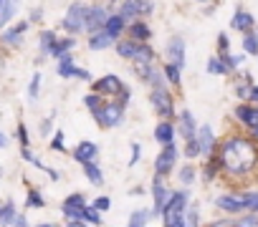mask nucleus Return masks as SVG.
I'll use <instances>...</instances> for the list:
<instances>
[{
  "label": "nucleus",
  "mask_w": 258,
  "mask_h": 227,
  "mask_svg": "<svg viewBox=\"0 0 258 227\" xmlns=\"http://www.w3.org/2000/svg\"><path fill=\"white\" fill-rule=\"evenodd\" d=\"M220 167L228 172V174H250L258 164V147L250 142V139H243V137H233L228 139L223 147H220Z\"/></svg>",
  "instance_id": "obj_1"
},
{
  "label": "nucleus",
  "mask_w": 258,
  "mask_h": 227,
  "mask_svg": "<svg viewBox=\"0 0 258 227\" xmlns=\"http://www.w3.org/2000/svg\"><path fill=\"white\" fill-rule=\"evenodd\" d=\"M121 113H124V108H121V103H99L96 108H94V119H96V124L99 127H116L119 122H121Z\"/></svg>",
  "instance_id": "obj_2"
},
{
  "label": "nucleus",
  "mask_w": 258,
  "mask_h": 227,
  "mask_svg": "<svg viewBox=\"0 0 258 227\" xmlns=\"http://www.w3.org/2000/svg\"><path fill=\"white\" fill-rule=\"evenodd\" d=\"M86 18H89V8L81 6V3H74L63 18V28L69 33H79L81 28H86Z\"/></svg>",
  "instance_id": "obj_3"
},
{
  "label": "nucleus",
  "mask_w": 258,
  "mask_h": 227,
  "mask_svg": "<svg viewBox=\"0 0 258 227\" xmlns=\"http://www.w3.org/2000/svg\"><path fill=\"white\" fill-rule=\"evenodd\" d=\"M152 103H155V108L162 113V117H172V98H170V93L165 88H155Z\"/></svg>",
  "instance_id": "obj_4"
},
{
  "label": "nucleus",
  "mask_w": 258,
  "mask_h": 227,
  "mask_svg": "<svg viewBox=\"0 0 258 227\" xmlns=\"http://www.w3.org/2000/svg\"><path fill=\"white\" fill-rule=\"evenodd\" d=\"M175 157H177V149L172 147V142L170 144H165V152L157 157V174H165V172H170L172 169V164H175Z\"/></svg>",
  "instance_id": "obj_5"
},
{
  "label": "nucleus",
  "mask_w": 258,
  "mask_h": 227,
  "mask_svg": "<svg viewBox=\"0 0 258 227\" xmlns=\"http://www.w3.org/2000/svg\"><path fill=\"white\" fill-rule=\"evenodd\" d=\"M185 204H187V192H175L172 197H167V202H165V207H162V212L160 214H170V212H182L185 209Z\"/></svg>",
  "instance_id": "obj_6"
},
{
  "label": "nucleus",
  "mask_w": 258,
  "mask_h": 227,
  "mask_svg": "<svg viewBox=\"0 0 258 227\" xmlns=\"http://www.w3.org/2000/svg\"><path fill=\"white\" fill-rule=\"evenodd\" d=\"M96 91H99V93H109V96L121 93V81H119L114 73H109V76H104L101 81H96Z\"/></svg>",
  "instance_id": "obj_7"
},
{
  "label": "nucleus",
  "mask_w": 258,
  "mask_h": 227,
  "mask_svg": "<svg viewBox=\"0 0 258 227\" xmlns=\"http://www.w3.org/2000/svg\"><path fill=\"white\" fill-rule=\"evenodd\" d=\"M235 117H238L243 124H248L250 129L258 127V108H253V106H245V103L238 106V108H235Z\"/></svg>",
  "instance_id": "obj_8"
},
{
  "label": "nucleus",
  "mask_w": 258,
  "mask_h": 227,
  "mask_svg": "<svg viewBox=\"0 0 258 227\" xmlns=\"http://www.w3.org/2000/svg\"><path fill=\"white\" fill-rule=\"evenodd\" d=\"M104 23H106V11H101V8H94V11H89V18H86V28H89L91 33L101 31V28H104Z\"/></svg>",
  "instance_id": "obj_9"
},
{
  "label": "nucleus",
  "mask_w": 258,
  "mask_h": 227,
  "mask_svg": "<svg viewBox=\"0 0 258 227\" xmlns=\"http://www.w3.org/2000/svg\"><path fill=\"white\" fill-rule=\"evenodd\" d=\"M96 154H99V147L96 144H91V142H81L79 147H76V159L79 162H94L96 159Z\"/></svg>",
  "instance_id": "obj_10"
},
{
  "label": "nucleus",
  "mask_w": 258,
  "mask_h": 227,
  "mask_svg": "<svg viewBox=\"0 0 258 227\" xmlns=\"http://www.w3.org/2000/svg\"><path fill=\"white\" fill-rule=\"evenodd\" d=\"M218 207H223L225 212H240V209H248V202H245V197H243V199H235V197H218Z\"/></svg>",
  "instance_id": "obj_11"
},
{
  "label": "nucleus",
  "mask_w": 258,
  "mask_h": 227,
  "mask_svg": "<svg viewBox=\"0 0 258 227\" xmlns=\"http://www.w3.org/2000/svg\"><path fill=\"white\" fill-rule=\"evenodd\" d=\"M230 26L235 28V31H250L253 28V16L250 13H245V11H238L235 16H233V21H230Z\"/></svg>",
  "instance_id": "obj_12"
},
{
  "label": "nucleus",
  "mask_w": 258,
  "mask_h": 227,
  "mask_svg": "<svg viewBox=\"0 0 258 227\" xmlns=\"http://www.w3.org/2000/svg\"><path fill=\"white\" fill-rule=\"evenodd\" d=\"M170 56H172V61L180 68L185 66V43H182V38H172L170 41Z\"/></svg>",
  "instance_id": "obj_13"
},
{
  "label": "nucleus",
  "mask_w": 258,
  "mask_h": 227,
  "mask_svg": "<svg viewBox=\"0 0 258 227\" xmlns=\"http://www.w3.org/2000/svg\"><path fill=\"white\" fill-rule=\"evenodd\" d=\"M167 197H170V192L162 187V179L157 177V179H155V212H157V214L162 212V207H165Z\"/></svg>",
  "instance_id": "obj_14"
},
{
  "label": "nucleus",
  "mask_w": 258,
  "mask_h": 227,
  "mask_svg": "<svg viewBox=\"0 0 258 227\" xmlns=\"http://www.w3.org/2000/svg\"><path fill=\"white\" fill-rule=\"evenodd\" d=\"M180 132L185 139H192L195 137V122H192V113L190 111H182V117H180Z\"/></svg>",
  "instance_id": "obj_15"
},
{
  "label": "nucleus",
  "mask_w": 258,
  "mask_h": 227,
  "mask_svg": "<svg viewBox=\"0 0 258 227\" xmlns=\"http://www.w3.org/2000/svg\"><path fill=\"white\" fill-rule=\"evenodd\" d=\"M172 137H175V129H172V124H167V122H162V124L155 129V139H157L160 144H170Z\"/></svg>",
  "instance_id": "obj_16"
},
{
  "label": "nucleus",
  "mask_w": 258,
  "mask_h": 227,
  "mask_svg": "<svg viewBox=\"0 0 258 227\" xmlns=\"http://www.w3.org/2000/svg\"><path fill=\"white\" fill-rule=\"evenodd\" d=\"M198 142H200V154H210V152H213V144H215V139H213V129H210V127H203Z\"/></svg>",
  "instance_id": "obj_17"
},
{
  "label": "nucleus",
  "mask_w": 258,
  "mask_h": 227,
  "mask_svg": "<svg viewBox=\"0 0 258 227\" xmlns=\"http://www.w3.org/2000/svg\"><path fill=\"white\" fill-rule=\"evenodd\" d=\"M121 28H124V18H121V16H111V18H106V23H104V31H106L111 38H116V36L121 33Z\"/></svg>",
  "instance_id": "obj_18"
},
{
  "label": "nucleus",
  "mask_w": 258,
  "mask_h": 227,
  "mask_svg": "<svg viewBox=\"0 0 258 227\" xmlns=\"http://www.w3.org/2000/svg\"><path fill=\"white\" fill-rule=\"evenodd\" d=\"M137 48H140V43L132 38V41H121L119 46H116V51H119V56L121 58H135L137 56Z\"/></svg>",
  "instance_id": "obj_19"
},
{
  "label": "nucleus",
  "mask_w": 258,
  "mask_h": 227,
  "mask_svg": "<svg viewBox=\"0 0 258 227\" xmlns=\"http://www.w3.org/2000/svg\"><path fill=\"white\" fill-rule=\"evenodd\" d=\"M111 41H114V38H111V36H109L106 31H101V33L96 31V33L91 36V41H89V46H91L94 51H99V48H106V46H111Z\"/></svg>",
  "instance_id": "obj_20"
},
{
  "label": "nucleus",
  "mask_w": 258,
  "mask_h": 227,
  "mask_svg": "<svg viewBox=\"0 0 258 227\" xmlns=\"http://www.w3.org/2000/svg\"><path fill=\"white\" fill-rule=\"evenodd\" d=\"M58 73H61L63 78H69V76H76V66H74V61H71V56H69V53H63V56H61Z\"/></svg>",
  "instance_id": "obj_21"
},
{
  "label": "nucleus",
  "mask_w": 258,
  "mask_h": 227,
  "mask_svg": "<svg viewBox=\"0 0 258 227\" xmlns=\"http://www.w3.org/2000/svg\"><path fill=\"white\" fill-rule=\"evenodd\" d=\"M137 13H140V3H137V0H124V3H121V11H119L121 18H135Z\"/></svg>",
  "instance_id": "obj_22"
},
{
  "label": "nucleus",
  "mask_w": 258,
  "mask_h": 227,
  "mask_svg": "<svg viewBox=\"0 0 258 227\" xmlns=\"http://www.w3.org/2000/svg\"><path fill=\"white\" fill-rule=\"evenodd\" d=\"M26 31V23H21V26H16V28H11L8 33H3V41L6 43H11V46H18L21 43V33Z\"/></svg>",
  "instance_id": "obj_23"
},
{
  "label": "nucleus",
  "mask_w": 258,
  "mask_h": 227,
  "mask_svg": "<svg viewBox=\"0 0 258 227\" xmlns=\"http://www.w3.org/2000/svg\"><path fill=\"white\" fill-rule=\"evenodd\" d=\"M16 207L13 204H6L3 209H0V224H16Z\"/></svg>",
  "instance_id": "obj_24"
},
{
  "label": "nucleus",
  "mask_w": 258,
  "mask_h": 227,
  "mask_svg": "<svg viewBox=\"0 0 258 227\" xmlns=\"http://www.w3.org/2000/svg\"><path fill=\"white\" fill-rule=\"evenodd\" d=\"M150 36H152V33H150V28H147L145 23H135V26H132V38H135V41H147Z\"/></svg>",
  "instance_id": "obj_25"
},
{
  "label": "nucleus",
  "mask_w": 258,
  "mask_h": 227,
  "mask_svg": "<svg viewBox=\"0 0 258 227\" xmlns=\"http://www.w3.org/2000/svg\"><path fill=\"white\" fill-rule=\"evenodd\" d=\"M84 172H86V177H89V179H91L94 184H101V182H104L101 172H99V169H96V167H94L91 162H84Z\"/></svg>",
  "instance_id": "obj_26"
},
{
  "label": "nucleus",
  "mask_w": 258,
  "mask_h": 227,
  "mask_svg": "<svg viewBox=\"0 0 258 227\" xmlns=\"http://www.w3.org/2000/svg\"><path fill=\"white\" fill-rule=\"evenodd\" d=\"M53 43H56V38H53L51 31L41 33V53H51L53 51Z\"/></svg>",
  "instance_id": "obj_27"
},
{
  "label": "nucleus",
  "mask_w": 258,
  "mask_h": 227,
  "mask_svg": "<svg viewBox=\"0 0 258 227\" xmlns=\"http://www.w3.org/2000/svg\"><path fill=\"white\" fill-rule=\"evenodd\" d=\"M208 71L215 73V76H223V73H228V66H225L223 61H218V58H210V61H208Z\"/></svg>",
  "instance_id": "obj_28"
},
{
  "label": "nucleus",
  "mask_w": 258,
  "mask_h": 227,
  "mask_svg": "<svg viewBox=\"0 0 258 227\" xmlns=\"http://www.w3.org/2000/svg\"><path fill=\"white\" fill-rule=\"evenodd\" d=\"M63 214L69 219H84V207H76V204H63Z\"/></svg>",
  "instance_id": "obj_29"
},
{
  "label": "nucleus",
  "mask_w": 258,
  "mask_h": 227,
  "mask_svg": "<svg viewBox=\"0 0 258 227\" xmlns=\"http://www.w3.org/2000/svg\"><path fill=\"white\" fill-rule=\"evenodd\" d=\"M69 48H74V41H56V43H53V51H51V56H58V58H61V56H63Z\"/></svg>",
  "instance_id": "obj_30"
},
{
  "label": "nucleus",
  "mask_w": 258,
  "mask_h": 227,
  "mask_svg": "<svg viewBox=\"0 0 258 227\" xmlns=\"http://www.w3.org/2000/svg\"><path fill=\"white\" fill-rule=\"evenodd\" d=\"M84 219L91 222V224H101V214L96 207H84Z\"/></svg>",
  "instance_id": "obj_31"
},
{
  "label": "nucleus",
  "mask_w": 258,
  "mask_h": 227,
  "mask_svg": "<svg viewBox=\"0 0 258 227\" xmlns=\"http://www.w3.org/2000/svg\"><path fill=\"white\" fill-rule=\"evenodd\" d=\"M165 222H167L170 227H182V224H187V219L182 217V212H170V214L165 217Z\"/></svg>",
  "instance_id": "obj_32"
},
{
  "label": "nucleus",
  "mask_w": 258,
  "mask_h": 227,
  "mask_svg": "<svg viewBox=\"0 0 258 227\" xmlns=\"http://www.w3.org/2000/svg\"><path fill=\"white\" fill-rule=\"evenodd\" d=\"M243 48H245V53H253V56H255V53H258V38L248 33V36L243 38Z\"/></svg>",
  "instance_id": "obj_33"
},
{
  "label": "nucleus",
  "mask_w": 258,
  "mask_h": 227,
  "mask_svg": "<svg viewBox=\"0 0 258 227\" xmlns=\"http://www.w3.org/2000/svg\"><path fill=\"white\" fill-rule=\"evenodd\" d=\"M152 56H155V51H152L150 46H140L135 58H137V61H147V63H150V61H152Z\"/></svg>",
  "instance_id": "obj_34"
},
{
  "label": "nucleus",
  "mask_w": 258,
  "mask_h": 227,
  "mask_svg": "<svg viewBox=\"0 0 258 227\" xmlns=\"http://www.w3.org/2000/svg\"><path fill=\"white\" fill-rule=\"evenodd\" d=\"M137 76H140L142 81H150V78H152V71H150L147 61H137Z\"/></svg>",
  "instance_id": "obj_35"
},
{
  "label": "nucleus",
  "mask_w": 258,
  "mask_h": 227,
  "mask_svg": "<svg viewBox=\"0 0 258 227\" xmlns=\"http://www.w3.org/2000/svg\"><path fill=\"white\" fill-rule=\"evenodd\" d=\"M165 73H167V78H170L172 83H180V66H177V63H170V66L165 68Z\"/></svg>",
  "instance_id": "obj_36"
},
{
  "label": "nucleus",
  "mask_w": 258,
  "mask_h": 227,
  "mask_svg": "<svg viewBox=\"0 0 258 227\" xmlns=\"http://www.w3.org/2000/svg\"><path fill=\"white\" fill-rule=\"evenodd\" d=\"M185 154H187V157H198V154H200V142H195V137L187 139V149H185Z\"/></svg>",
  "instance_id": "obj_37"
},
{
  "label": "nucleus",
  "mask_w": 258,
  "mask_h": 227,
  "mask_svg": "<svg viewBox=\"0 0 258 227\" xmlns=\"http://www.w3.org/2000/svg\"><path fill=\"white\" fill-rule=\"evenodd\" d=\"M145 222H147V212H135L132 217H129V224H132V227H140Z\"/></svg>",
  "instance_id": "obj_38"
},
{
  "label": "nucleus",
  "mask_w": 258,
  "mask_h": 227,
  "mask_svg": "<svg viewBox=\"0 0 258 227\" xmlns=\"http://www.w3.org/2000/svg\"><path fill=\"white\" fill-rule=\"evenodd\" d=\"M28 204L31 207H43V197L38 192H28Z\"/></svg>",
  "instance_id": "obj_39"
},
{
  "label": "nucleus",
  "mask_w": 258,
  "mask_h": 227,
  "mask_svg": "<svg viewBox=\"0 0 258 227\" xmlns=\"http://www.w3.org/2000/svg\"><path fill=\"white\" fill-rule=\"evenodd\" d=\"M180 179H182L185 184H190V182L195 179V172H192V167H185V169L180 172Z\"/></svg>",
  "instance_id": "obj_40"
},
{
  "label": "nucleus",
  "mask_w": 258,
  "mask_h": 227,
  "mask_svg": "<svg viewBox=\"0 0 258 227\" xmlns=\"http://www.w3.org/2000/svg\"><path fill=\"white\" fill-rule=\"evenodd\" d=\"M63 204H76V207H84V194H71Z\"/></svg>",
  "instance_id": "obj_41"
},
{
  "label": "nucleus",
  "mask_w": 258,
  "mask_h": 227,
  "mask_svg": "<svg viewBox=\"0 0 258 227\" xmlns=\"http://www.w3.org/2000/svg\"><path fill=\"white\" fill-rule=\"evenodd\" d=\"M38 81H41V73H36V76H33V81H31V98H36V96H38Z\"/></svg>",
  "instance_id": "obj_42"
},
{
  "label": "nucleus",
  "mask_w": 258,
  "mask_h": 227,
  "mask_svg": "<svg viewBox=\"0 0 258 227\" xmlns=\"http://www.w3.org/2000/svg\"><path fill=\"white\" fill-rule=\"evenodd\" d=\"M101 103V93H96V96H86V106L89 108H96Z\"/></svg>",
  "instance_id": "obj_43"
},
{
  "label": "nucleus",
  "mask_w": 258,
  "mask_h": 227,
  "mask_svg": "<svg viewBox=\"0 0 258 227\" xmlns=\"http://www.w3.org/2000/svg\"><path fill=\"white\" fill-rule=\"evenodd\" d=\"M235 93H238L240 98H248V96H250V86H243V83H240V86L235 88Z\"/></svg>",
  "instance_id": "obj_44"
},
{
  "label": "nucleus",
  "mask_w": 258,
  "mask_h": 227,
  "mask_svg": "<svg viewBox=\"0 0 258 227\" xmlns=\"http://www.w3.org/2000/svg\"><path fill=\"white\" fill-rule=\"evenodd\" d=\"M18 139L23 142V147H28V132H26V127H23V124L18 127Z\"/></svg>",
  "instance_id": "obj_45"
},
{
  "label": "nucleus",
  "mask_w": 258,
  "mask_h": 227,
  "mask_svg": "<svg viewBox=\"0 0 258 227\" xmlns=\"http://www.w3.org/2000/svg\"><path fill=\"white\" fill-rule=\"evenodd\" d=\"M51 147L63 152V134H61V132H56V139H53V144H51Z\"/></svg>",
  "instance_id": "obj_46"
},
{
  "label": "nucleus",
  "mask_w": 258,
  "mask_h": 227,
  "mask_svg": "<svg viewBox=\"0 0 258 227\" xmlns=\"http://www.w3.org/2000/svg\"><path fill=\"white\" fill-rule=\"evenodd\" d=\"M94 207H96L99 212H101V209H109V199H106V197H99V199L94 202Z\"/></svg>",
  "instance_id": "obj_47"
},
{
  "label": "nucleus",
  "mask_w": 258,
  "mask_h": 227,
  "mask_svg": "<svg viewBox=\"0 0 258 227\" xmlns=\"http://www.w3.org/2000/svg\"><path fill=\"white\" fill-rule=\"evenodd\" d=\"M140 159V144H132V159H129V164H137Z\"/></svg>",
  "instance_id": "obj_48"
},
{
  "label": "nucleus",
  "mask_w": 258,
  "mask_h": 227,
  "mask_svg": "<svg viewBox=\"0 0 258 227\" xmlns=\"http://www.w3.org/2000/svg\"><path fill=\"white\" fill-rule=\"evenodd\" d=\"M218 46H220V51H228V36H225V33H220V38H218Z\"/></svg>",
  "instance_id": "obj_49"
},
{
  "label": "nucleus",
  "mask_w": 258,
  "mask_h": 227,
  "mask_svg": "<svg viewBox=\"0 0 258 227\" xmlns=\"http://www.w3.org/2000/svg\"><path fill=\"white\" fill-rule=\"evenodd\" d=\"M187 214H190V217H187V224H198V209L192 207V209H190Z\"/></svg>",
  "instance_id": "obj_50"
},
{
  "label": "nucleus",
  "mask_w": 258,
  "mask_h": 227,
  "mask_svg": "<svg viewBox=\"0 0 258 227\" xmlns=\"http://www.w3.org/2000/svg\"><path fill=\"white\" fill-rule=\"evenodd\" d=\"M235 224H258V217H243V219H238Z\"/></svg>",
  "instance_id": "obj_51"
},
{
  "label": "nucleus",
  "mask_w": 258,
  "mask_h": 227,
  "mask_svg": "<svg viewBox=\"0 0 258 227\" xmlns=\"http://www.w3.org/2000/svg\"><path fill=\"white\" fill-rule=\"evenodd\" d=\"M76 78H84V81H86V78H89V71H84V68H76Z\"/></svg>",
  "instance_id": "obj_52"
},
{
  "label": "nucleus",
  "mask_w": 258,
  "mask_h": 227,
  "mask_svg": "<svg viewBox=\"0 0 258 227\" xmlns=\"http://www.w3.org/2000/svg\"><path fill=\"white\" fill-rule=\"evenodd\" d=\"M248 98H253V101H258V86H250V96Z\"/></svg>",
  "instance_id": "obj_53"
},
{
  "label": "nucleus",
  "mask_w": 258,
  "mask_h": 227,
  "mask_svg": "<svg viewBox=\"0 0 258 227\" xmlns=\"http://www.w3.org/2000/svg\"><path fill=\"white\" fill-rule=\"evenodd\" d=\"M0 147H6V137L3 134H0Z\"/></svg>",
  "instance_id": "obj_54"
},
{
  "label": "nucleus",
  "mask_w": 258,
  "mask_h": 227,
  "mask_svg": "<svg viewBox=\"0 0 258 227\" xmlns=\"http://www.w3.org/2000/svg\"><path fill=\"white\" fill-rule=\"evenodd\" d=\"M253 132H255V137H258V127H253Z\"/></svg>",
  "instance_id": "obj_55"
}]
</instances>
